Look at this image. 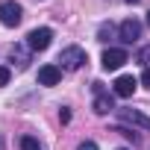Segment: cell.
<instances>
[{
  "instance_id": "obj_1",
  "label": "cell",
  "mask_w": 150,
  "mask_h": 150,
  "mask_svg": "<svg viewBox=\"0 0 150 150\" xmlns=\"http://www.w3.org/2000/svg\"><path fill=\"white\" fill-rule=\"evenodd\" d=\"M59 68L62 71H80L86 62H88V53L83 50V47H77V44H71V47H65L62 53H59Z\"/></svg>"
},
{
  "instance_id": "obj_2",
  "label": "cell",
  "mask_w": 150,
  "mask_h": 150,
  "mask_svg": "<svg viewBox=\"0 0 150 150\" xmlns=\"http://www.w3.org/2000/svg\"><path fill=\"white\" fill-rule=\"evenodd\" d=\"M115 112H118V121H121L124 127H141V129H147V132H150V118H147L141 109L121 106V109H115Z\"/></svg>"
},
{
  "instance_id": "obj_3",
  "label": "cell",
  "mask_w": 150,
  "mask_h": 150,
  "mask_svg": "<svg viewBox=\"0 0 150 150\" xmlns=\"http://www.w3.org/2000/svg\"><path fill=\"white\" fill-rule=\"evenodd\" d=\"M24 21V9L18 0H3L0 3V24L3 27H18Z\"/></svg>"
},
{
  "instance_id": "obj_4",
  "label": "cell",
  "mask_w": 150,
  "mask_h": 150,
  "mask_svg": "<svg viewBox=\"0 0 150 150\" xmlns=\"http://www.w3.org/2000/svg\"><path fill=\"white\" fill-rule=\"evenodd\" d=\"M50 41H53V30H50V27H35V30H30V35H27V47H30L33 53L47 50Z\"/></svg>"
},
{
  "instance_id": "obj_5",
  "label": "cell",
  "mask_w": 150,
  "mask_h": 150,
  "mask_svg": "<svg viewBox=\"0 0 150 150\" xmlns=\"http://www.w3.org/2000/svg\"><path fill=\"white\" fill-rule=\"evenodd\" d=\"M91 88H94V112H97V115L115 112V97H112V91H106L103 83H91Z\"/></svg>"
},
{
  "instance_id": "obj_6",
  "label": "cell",
  "mask_w": 150,
  "mask_h": 150,
  "mask_svg": "<svg viewBox=\"0 0 150 150\" xmlns=\"http://www.w3.org/2000/svg\"><path fill=\"white\" fill-rule=\"evenodd\" d=\"M124 62H129V56H127L124 47H109V50H103V59H100L103 71H118Z\"/></svg>"
},
{
  "instance_id": "obj_7",
  "label": "cell",
  "mask_w": 150,
  "mask_h": 150,
  "mask_svg": "<svg viewBox=\"0 0 150 150\" xmlns=\"http://www.w3.org/2000/svg\"><path fill=\"white\" fill-rule=\"evenodd\" d=\"M118 38H121L124 44H132L135 38H141V21H135V18L121 21V27H118Z\"/></svg>"
},
{
  "instance_id": "obj_8",
  "label": "cell",
  "mask_w": 150,
  "mask_h": 150,
  "mask_svg": "<svg viewBox=\"0 0 150 150\" xmlns=\"http://www.w3.org/2000/svg\"><path fill=\"white\" fill-rule=\"evenodd\" d=\"M62 80V68L59 65H41L38 68V86H56Z\"/></svg>"
},
{
  "instance_id": "obj_9",
  "label": "cell",
  "mask_w": 150,
  "mask_h": 150,
  "mask_svg": "<svg viewBox=\"0 0 150 150\" xmlns=\"http://www.w3.org/2000/svg\"><path fill=\"white\" fill-rule=\"evenodd\" d=\"M135 77H132V74H124V77H118L115 80V94L118 97H132V91H135Z\"/></svg>"
},
{
  "instance_id": "obj_10",
  "label": "cell",
  "mask_w": 150,
  "mask_h": 150,
  "mask_svg": "<svg viewBox=\"0 0 150 150\" xmlns=\"http://www.w3.org/2000/svg\"><path fill=\"white\" fill-rule=\"evenodd\" d=\"M12 62L18 65V71H24V68L30 65V50H27V47H15V50H12Z\"/></svg>"
},
{
  "instance_id": "obj_11",
  "label": "cell",
  "mask_w": 150,
  "mask_h": 150,
  "mask_svg": "<svg viewBox=\"0 0 150 150\" xmlns=\"http://www.w3.org/2000/svg\"><path fill=\"white\" fill-rule=\"evenodd\" d=\"M21 150H44V144L35 135H21Z\"/></svg>"
},
{
  "instance_id": "obj_12",
  "label": "cell",
  "mask_w": 150,
  "mask_h": 150,
  "mask_svg": "<svg viewBox=\"0 0 150 150\" xmlns=\"http://www.w3.org/2000/svg\"><path fill=\"white\" fill-rule=\"evenodd\" d=\"M115 132H121V135H124L127 141H132V144H141V135H138L135 129H129V127H124V124H121V127H115Z\"/></svg>"
},
{
  "instance_id": "obj_13",
  "label": "cell",
  "mask_w": 150,
  "mask_h": 150,
  "mask_svg": "<svg viewBox=\"0 0 150 150\" xmlns=\"http://www.w3.org/2000/svg\"><path fill=\"white\" fill-rule=\"evenodd\" d=\"M112 35H115V27L112 24H100L97 27V41H112Z\"/></svg>"
},
{
  "instance_id": "obj_14",
  "label": "cell",
  "mask_w": 150,
  "mask_h": 150,
  "mask_svg": "<svg viewBox=\"0 0 150 150\" xmlns=\"http://www.w3.org/2000/svg\"><path fill=\"white\" fill-rule=\"evenodd\" d=\"M135 59H138V62H141V65H144V68H150V44H147V47H141V50H138V56H135Z\"/></svg>"
},
{
  "instance_id": "obj_15",
  "label": "cell",
  "mask_w": 150,
  "mask_h": 150,
  "mask_svg": "<svg viewBox=\"0 0 150 150\" xmlns=\"http://www.w3.org/2000/svg\"><path fill=\"white\" fill-rule=\"evenodd\" d=\"M9 77H12V71H9L6 65H0V86H6V83H9Z\"/></svg>"
},
{
  "instance_id": "obj_16",
  "label": "cell",
  "mask_w": 150,
  "mask_h": 150,
  "mask_svg": "<svg viewBox=\"0 0 150 150\" xmlns=\"http://www.w3.org/2000/svg\"><path fill=\"white\" fill-rule=\"evenodd\" d=\"M77 150H97V144H94V141H80Z\"/></svg>"
},
{
  "instance_id": "obj_17",
  "label": "cell",
  "mask_w": 150,
  "mask_h": 150,
  "mask_svg": "<svg viewBox=\"0 0 150 150\" xmlns=\"http://www.w3.org/2000/svg\"><path fill=\"white\" fill-rule=\"evenodd\" d=\"M141 83H144V88H150V68H144V74H141Z\"/></svg>"
},
{
  "instance_id": "obj_18",
  "label": "cell",
  "mask_w": 150,
  "mask_h": 150,
  "mask_svg": "<svg viewBox=\"0 0 150 150\" xmlns=\"http://www.w3.org/2000/svg\"><path fill=\"white\" fill-rule=\"evenodd\" d=\"M59 118H62V124H68V121H71V112H68V109H62V112H59Z\"/></svg>"
},
{
  "instance_id": "obj_19",
  "label": "cell",
  "mask_w": 150,
  "mask_h": 150,
  "mask_svg": "<svg viewBox=\"0 0 150 150\" xmlns=\"http://www.w3.org/2000/svg\"><path fill=\"white\" fill-rule=\"evenodd\" d=\"M0 150H3V138H0Z\"/></svg>"
},
{
  "instance_id": "obj_20",
  "label": "cell",
  "mask_w": 150,
  "mask_h": 150,
  "mask_svg": "<svg viewBox=\"0 0 150 150\" xmlns=\"http://www.w3.org/2000/svg\"><path fill=\"white\" fill-rule=\"evenodd\" d=\"M127 3H138V0H127Z\"/></svg>"
},
{
  "instance_id": "obj_21",
  "label": "cell",
  "mask_w": 150,
  "mask_h": 150,
  "mask_svg": "<svg viewBox=\"0 0 150 150\" xmlns=\"http://www.w3.org/2000/svg\"><path fill=\"white\" fill-rule=\"evenodd\" d=\"M147 24H150V12H147Z\"/></svg>"
},
{
  "instance_id": "obj_22",
  "label": "cell",
  "mask_w": 150,
  "mask_h": 150,
  "mask_svg": "<svg viewBox=\"0 0 150 150\" xmlns=\"http://www.w3.org/2000/svg\"><path fill=\"white\" fill-rule=\"evenodd\" d=\"M118 150H129V147H118Z\"/></svg>"
}]
</instances>
